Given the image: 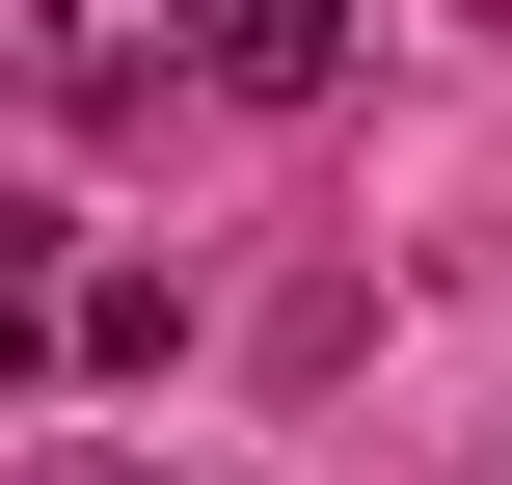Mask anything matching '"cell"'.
I'll use <instances>...</instances> for the list:
<instances>
[{
  "label": "cell",
  "mask_w": 512,
  "mask_h": 485,
  "mask_svg": "<svg viewBox=\"0 0 512 485\" xmlns=\"http://www.w3.org/2000/svg\"><path fill=\"white\" fill-rule=\"evenodd\" d=\"M189 81V27L162 0H0V108H54V135H135Z\"/></svg>",
  "instance_id": "6da1fadb"
},
{
  "label": "cell",
  "mask_w": 512,
  "mask_h": 485,
  "mask_svg": "<svg viewBox=\"0 0 512 485\" xmlns=\"http://www.w3.org/2000/svg\"><path fill=\"white\" fill-rule=\"evenodd\" d=\"M162 27H189L216 108H324V81H351V0H162Z\"/></svg>",
  "instance_id": "7a4b0ae2"
},
{
  "label": "cell",
  "mask_w": 512,
  "mask_h": 485,
  "mask_svg": "<svg viewBox=\"0 0 512 485\" xmlns=\"http://www.w3.org/2000/svg\"><path fill=\"white\" fill-rule=\"evenodd\" d=\"M81 485H108V459H81Z\"/></svg>",
  "instance_id": "3957f363"
}]
</instances>
